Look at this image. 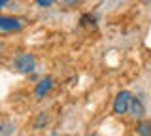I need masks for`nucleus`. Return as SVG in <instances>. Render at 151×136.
Here are the masks:
<instances>
[{"label":"nucleus","mask_w":151,"mask_h":136,"mask_svg":"<svg viewBox=\"0 0 151 136\" xmlns=\"http://www.w3.org/2000/svg\"><path fill=\"white\" fill-rule=\"evenodd\" d=\"M130 98L132 95L129 91H121L119 95L115 96V102H113V114L115 115H123L129 112V106H130Z\"/></svg>","instance_id":"nucleus-2"},{"label":"nucleus","mask_w":151,"mask_h":136,"mask_svg":"<svg viewBox=\"0 0 151 136\" xmlns=\"http://www.w3.org/2000/svg\"><path fill=\"white\" fill-rule=\"evenodd\" d=\"M8 2H9V0H0V10H2V8H4V6H6V4H8Z\"/></svg>","instance_id":"nucleus-11"},{"label":"nucleus","mask_w":151,"mask_h":136,"mask_svg":"<svg viewBox=\"0 0 151 136\" xmlns=\"http://www.w3.org/2000/svg\"><path fill=\"white\" fill-rule=\"evenodd\" d=\"M136 132L140 136H151V121H140L136 127Z\"/></svg>","instance_id":"nucleus-7"},{"label":"nucleus","mask_w":151,"mask_h":136,"mask_svg":"<svg viewBox=\"0 0 151 136\" xmlns=\"http://www.w3.org/2000/svg\"><path fill=\"white\" fill-rule=\"evenodd\" d=\"M129 112L132 117H142L145 114V108H144V102L140 100L138 96H132L130 98V106H129Z\"/></svg>","instance_id":"nucleus-4"},{"label":"nucleus","mask_w":151,"mask_h":136,"mask_svg":"<svg viewBox=\"0 0 151 136\" xmlns=\"http://www.w3.org/2000/svg\"><path fill=\"white\" fill-rule=\"evenodd\" d=\"M47 121H49V115L45 114H40V117H38V121H36V129H42L44 125H47Z\"/></svg>","instance_id":"nucleus-8"},{"label":"nucleus","mask_w":151,"mask_h":136,"mask_svg":"<svg viewBox=\"0 0 151 136\" xmlns=\"http://www.w3.org/2000/svg\"><path fill=\"white\" fill-rule=\"evenodd\" d=\"M53 2H55V0H36V4H38V6H42V8H49Z\"/></svg>","instance_id":"nucleus-9"},{"label":"nucleus","mask_w":151,"mask_h":136,"mask_svg":"<svg viewBox=\"0 0 151 136\" xmlns=\"http://www.w3.org/2000/svg\"><path fill=\"white\" fill-rule=\"evenodd\" d=\"M60 2H63L64 6H76V4L81 2V0H60Z\"/></svg>","instance_id":"nucleus-10"},{"label":"nucleus","mask_w":151,"mask_h":136,"mask_svg":"<svg viewBox=\"0 0 151 136\" xmlns=\"http://www.w3.org/2000/svg\"><path fill=\"white\" fill-rule=\"evenodd\" d=\"M15 134V125L12 121H0V136H13Z\"/></svg>","instance_id":"nucleus-6"},{"label":"nucleus","mask_w":151,"mask_h":136,"mask_svg":"<svg viewBox=\"0 0 151 136\" xmlns=\"http://www.w3.org/2000/svg\"><path fill=\"white\" fill-rule=\"evenodd\" d=\"M25 27L23 19H13V17H0V30H21Z\"/></svg>","instance_id":"nucleus-3"},{"label":"nucleus","mask_w":151,"mask_h":136,"mask_svg":"<svg viewBox=\"0 0 151 136\" xmlns=\"http://www.w3.org/2000/svg\"><path fill=\"white\" fill-rule=\"evenodd\" d=\"M51 87H53V79H51V78L42 79V81L36 85V91H34V93H36V96H38V98H44L47 93L51 91Z\"/></svg>","instance_id":"nucleus-5"},{"label":"nucleus","mask_w":151,"mask_h":136,"mask_svg":"<svg viewBox=\"0 0 151 136\" xmlns=\"http://www.w3.org/2000/svg\"><path fill=\"white\" fill-rule=\"evenodd\" d=\"M13 66L21 74H30V72H34V68H36V59H34L32 53H21L13 60Z\"/></svg>","instance_id":"nucleus-1"}]
</instances>
